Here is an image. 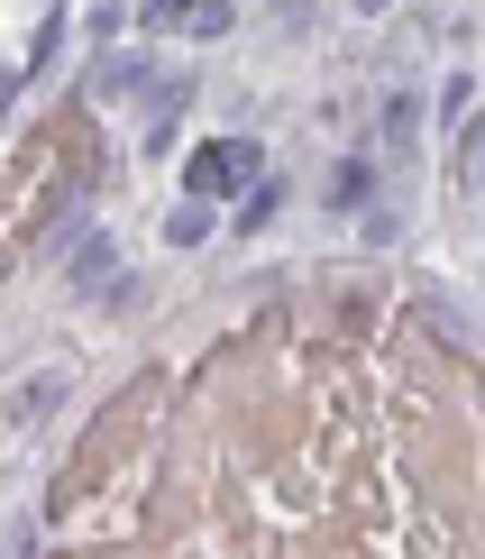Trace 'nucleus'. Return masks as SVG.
Masks as SVG:
<instances>
[{"label":"nucleus","mask_w":485,"mask_h":559,"mask_svg":"<svg viewBox=\"0 0 485 559\" xmlns=\"http://www.w3.org/2000/svg\"><path fill=\"white\" fill-rule=\"evenodd\" d=\"M137 28H156V37H193L202 28V0H137Z\"/></svg>","instance_id":"9b49d317"},{"label":"nucleus","mask_w":485,"mask_h":559,"mask_svg":"<svg viewBox=\"0 0 485 559\" xmlns=\"http://www.w3.org/2000/svg\"><path fill=\"white\" fill-rule=\"evenodd\" d=\"M137 302H147V275H137V266L120 258V266H110V285H101V294H92V312H110V321H129V312H137Z\"/></svg>","instance_id":"ddd939ff"},{"label":"nucleus","mask_w":485,"mask_h":559,"mask_svg":"<svg viewBox=\"0 0 485 559\" xmlns=\"http://www.w3.org/2000/svg\"><path fill=\"white\" fill-rule=\"evenodd\" d=\"M83 28H92V46H120V37H129V0H101Z\"/></svg>","instance_id":"2eb2a0df"},{"label":"nucleus","mask_w":485,"mask_h":559,"mask_svg":"<svg viewBox=\"0 0 485 559\" xmlns=\"http://www.w3.org/2000/svg\"><path fill=\"white\" fill-rule=\"evenodd\" d=\"M64 394H74V367H28V377L0 394V423L37 431V423H56V413H64Z\"/></svg>","instance_id":"0eeeda50"},{"label":"nucleus","mask_w":485,"mask_h":559,"mask_svg":"<svg viewBox=\"0 0 485 559\" xmlns=\"http://www.w3.org/2000/svg\"><path fill=\"white\" fill-rule=\"evenodd\" d=\"M220 239V202H193L183 193L174 212H166V248H211Z\"/></svg>","instance_id":"1a4fd4ad"},{"label":"nucleus","mask_w":485,"mask_h":559,"mask_svg":"<svg viewBox=\"0 0 485 559\" xmlns=\"http://www.w3.org/2000/svg\"><path fill=\"white\" fill-rule=\"evenodd\" d=\"M239 10H247V0H239Z\"/></svg>","instance_id":"6ab92c4d"},{"label":"nucleus","mask_w":485,"mask_h":559,"mask_svg":"<svg viewBox=\"0 0 485 559\" xmlns=\"http://www.w3.org/2000/svg\"><path fill=\"white\" fill-rule=\"evenodd\" d=\"M56 56H64V0L37 19V37H28V56H19V74H28V83H37V74H56Z\"/></svg>","instance_id":"f8f14e48"},{"label":"nucleus","mask_w":485,"mask_h":559,"mask_svg":"<svg viewBox=\"0 0 485 559\" xmlns=\"http://www.w3.org/2000/svg\"><path fill=\"white\" fill-rule=\"evenodd\" d=\"M357 248H366V258H385V248H403V212H385V202H366V212H357Z\"/></svg>","instance_id":"4468645a"},{"label":"nucleus","mask_w":485,"mask_h":559,"mask_svg":"<svg viewBox=\"0 0 485 559\" xmlns=\"http://www.w3.org/2000/svg\"><path fill=\"white\" fill-rule=\"evenodd\" d=\"M385 10H395V0H349V19H385Z\"/></svg>","instance_id":"a211bd4d"},{"label":"nucleus","mask_w":485,"mask_h":559,"mask_svg":"<svg viewBox=\"0 0 485 559\" xmlns=\"http://www.w3.org/2000/svg\"><path fill=\"white\" fill-rule=\"evenodd\" d=\"M229 28H239V0H202V28H193V37H202V46H220Z\"/></svg>","instance_id":"dca6fc26"},{"label":"nucleus","mask_w":485,"mask_h":559,"mask_svg":"<svg viewBox=\"0 0 485 559\" xmlns=\"http://www.w3.org/2000/svg\"><path fill=\"white\" fill-rule=\"evenodd\" d=\"M257 10H266V37H275V46H312L330 0H257Z\"/></svg>","instance_id":"6e6552de"},{"label":"nucleus","mask_w":485,"mask_h":559,"mask_svg":"<svg viewBox=\"0 0 485 559\" xmlns=\"http://www.w3.org/2000/svg\"><path fill=\"white\" fill-rule=\"evenodd\" d=\"M403 331H412V340H431V348H440V358L458 367V377H468V358H476V331H468V302H458L449 285H431V275H422V285L403 294Z\"/></svg>","instance_id":"f03ea898"},{"label":"nucleus","mask_w":485,"mask_h":559,"mask_svg":"<svg viewBox=\"0 0 485 559\" xmlns=\"http://www.w3.org/2000/svg\"><path fill=\"white\" fill-rule=\"evenodd\" d=\"M156 83V46H101V56L83 64V102L92 110H137Z\"/></svg>","instance_id":"20e7f679"},{"label":"nucleus","mask_w":485,"mask_h":559,"mask_svg":"<svg viewBox=\"0 0 485 559\" xmlns=\"http://www.w3.org/2000/svg\"><path fill=\"white\" fill-rule=\"evenodd\" d=\"M422 102H431V120H476V74H468V64H449V74H440V92H422Z\"/></svg>","instance_id":"9d476101"},{"label":"nucleus","mask_w":485,"mask_h":559,"mask_svg":"<svg viewBox=\"0 0 485 559\" xmlns=\"http://www.w3.org/2000/svg\"><path fill=\"white\" fill-rule=\"evenodd\" d=\"M46 266H56V294H64V302H92V294L110 285V266H120V229L83 221V229H74V239H64Z\"/></svg>","instance_id":"39448f33"},{"label":"nucleus","mask_w":485,"mask_h":559,"mask_svg":"<svg viewBox=\"0 0 485 559\" xmlns=\"http://www.w3.org/2000/svg\"><path fill=\"white\" fill-rule=\"evenodd\" d=\"M366 147L385 156V166H422V147H431V102H422V83H385L376 92V138Z\"/></svg>","instance_id":"7ed1b4c3"},{"label":"nucleus","mask_w":485,"mask_h":559,"mask_svg":"<svg viewBox=\"0 0 485 559\" xmlns=\"http://www.w3.org/2000/svg\"><path fill=\"white\" fill-rule=\"evenodd\" d=\"M257 175H266V138H247V129H211V138L183 147V193H193V202H220V212H229Z\"/></svg>","instance_id":"f257e3e1"},{"label":"nucleus","mask_w":485,"mask_h":559,"mask_svg":"<svg viewBox=\"0 0 485 559\" xmlns=\"http://www.w3.org/2000/svg\"><path fill=\"white\" fill-rule=\"evenodd\" d=\"M366 202H385V156L357 138V147H339L330 175H320V212H330V221H357Z\"/></svg>","instance_id":"423d86ee"},{"label":"nucleus","mask_w":485,"mask_h":559,"mask_svg":"<svg viewBox=\"0 0 485 559\" xmlns=\"http://www.w3.org/2000/svg\"><path fill=\"white\" fill-rule=\"evenodd\" d=\"M19 92H28V74H19V64H0V129H10V110H19Z\"/></svg>","instance_id":"f3484780"}]
</instances>
